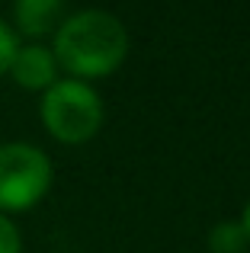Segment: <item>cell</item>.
<instances>
[{"label":"cell","mask_w":250,"mask_h":253,"mask_svg":"<svg viewBox=\"0 0 250 253\" xmlns=\"http://www.w3.org/2000/svg\"><path fill=\"white\" fill-rule=\"evenodd\" d=\"M51 55L71 81H100L128 58V29L116 13L77 10L51 36Z\"/></svg>","instance_id":"obj_1"},{"label":"cell","mask_w":250,"mask_h":253,"mask_svg":"<svg viewBox=\"0 0 250 253\" xmlns=\"http://www.w3.org/2000/svg\"><path fill=\"white\" fill-rule=\"evenodd\" d=\"M39 116H42L45 131L55 141L83 144L90 138H96V131L103 128L106 109H103V96L90 84L61 77L42 93Z\"/></svg>","instance_id":"obj_2"},{"label":"cell","mask_w":250,"mask_h":253,"mask_svg":"<svg viewBox=\"0 0 250 253\" xmlns=\"http://www.w3.org/2000/svg\"><path fill=\"white\" fill-rule=\"evenodd\" d=\"M55 183L51 157L29 141L0 144V215L29 211L48 196Z\"/></svg>","instance_id":"obj_3"},{"label":"cell","mask_w":250,"mask_h":253,"mask_svg":"<svg viewBox=\"0 0 250 253\" xmlns=\"http://www.w3.org/2000/svg\"><path fill=\"white\" fill-rule=\"evenodd\" d=\"M10 77L16 81V86H23V90L45 93L51 84L61 81V68H58V61H55L48 45L29 42V45H19L16 58H13V64H10Z\"/></svg>","instance_id":"obj_4"},{"label":"cell","mask_w":250,"mask_h":253,"mask_svg":"<svg viewBox=\"0 0 250 253\" xmlns=\"http://www.w3.org/2000/svg\"><path fill=\"white\" fill-rule=\"evenodd\" d=\"M68 0H13V32L32 42L55 36V29L68 16Z\"/></svg>","instance_id":"obj_5"},{"label":"cell","mask_w":250,"mask_h":253,"mask_svg":"<svg viewBox=\"0 0 250 253\" xmlns=\"http://www.w3.org/2000/svg\"><path fill=\"white\" fill-rule=\"evenodd\" d=\"M250 247L241 221H218L208 231V250L212 253H244Z\"/></svg>","instance_id":"obj_6"},{"label":"cell","mask_w":250,"mask_h":253,"mask_svg":"<svg viewBox=\"0 0 250 253\" xmlns=\"http://www.w3.org/2000/svg\"><path fill=\"white\" fill-rule=\"evenodd\" d=\"M19 51V36L13 32L10 23L0 19V74H10V64Z\"/></svg>","instance_id":"obj_7"},{"label":"cell","mask_w":250,"mask_h":253,"mask_svg":"<svg viewBox=\"0 0 250 253\" xmlns=\"http://www.w3.org/2000/svg\"><path fill=\"white\" fill-rule=\"evenodd\" d=\"M0 253H23V234L6 215H0Z\"/></svg>","instance_id":"obj_8"},{"label":"cell","mask_w":250,"mask_h":253,"mask_svg":"<svg viewBox=\"0 0 250 253\" xmlns=\"http://www.w3.org/2000/svg\"><path fill=\"white\" fill-rule=\"evenodd\" d=\"M238 221H241V228H244V237H247V244H250V202L244 205V211H241Z\"/></svg>","instance_id":"obj_9"}]
</instances>
